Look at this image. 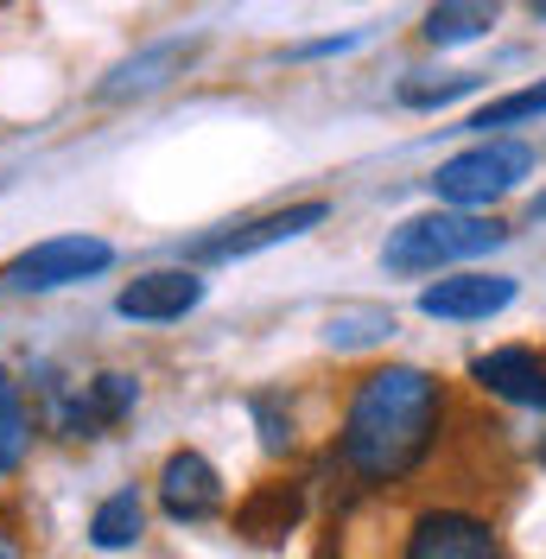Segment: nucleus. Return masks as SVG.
<instances>
[{"instance_id":"f257e3e1","label":"nucleus","mask_w":546,"mask_h":559,"mask_svg":"<svg viewBox=\"0 0 546 559\" xmlns=\"http://www.w3.org/2000/svg\"><path fill=\"white\" fill-rule=\"evenodd\" d=\"M444 432V388L413 362H381L349 388L337 426V464L363 489L407 484Z\"/></svg>"},{"instance_id":"f03ea898","label":"nucleus","mask_w":546,"mask_h":559,"mask_svg":"<svg viewBox=\"0 0 546 559\" xmlns=\"http://www.w3.org/2000/svg\"><path fill=\"white\" fill-rule=\"evenodd\" d=\"M509 242V223H496L489 210H426L388 229L381 242V267L388 274H439V267H464L477 254H496Z\"/></svg>"},{"instance_id":"7ed1b4c3","label":"nucleus","mask_w":546,"mask_h":559,"mask_svg":"<svg viewBox=\"0 0 546 559\" xmlns=\"http://www.w3.org/2000/svg\"><path fill=\"white\" fill-rule=\"evenodd\" d=\"M534 166H541V153L527 140L489 134L477 146H464V153H451L432 173V198L451 210H489V204H502L509 191H521L534 178Z\"/></svg>"},{"instance_id":"20e7f679","label":"nucleus","mask_w":546,"mask_h":559,"mask_svg":"<svg viewBox=\"0 0 546 559\" xmlns=\"http://www.w3.org/2000/svg\"><path fill=\"white\" fill-rule=\"evenodd\" d=\"M108 267H115V242H103V236H45V242L20 248L0 267V280L13 293H64L76 280L108 274Z\"/></svg>"},{"instance_id":"39448f33","label":"nucleus","mask_w":546,"mask_h":559,"mask_svg":"<svg viewBox=\"0 0 546 559\" xmlns=\"http://www.w3.org/2000/svg\"><path fill=\"white\" fill-rule=\"evenodd\" d=\"M401 559H502V534L471 509H426L413 515Z\"/></svg>"},{"instance_id":"423d86ee","label":"nucleus","mask_w":546,"mask_h":559,"mask_svg":"<svg viewBox=\"0 0 546 559\" xmlns=\"http://www.w3.org/2000/svg\"><path fill=\"white\" fill-rule=\"evenodd\" d=\"M198 51H204V38H198V33L153 38V45H140L134 58H121V64L108 70L103 83H96V96H103V103H134V96H153V90H166L171 76H185V70L198 64Z\"/></svg>"},{"instance_id":"0eeeda50","label":"nucleus","mask_w":546,"mask_h":559,"mask_svg":"<svg viewBox=\"0 0 546 559\" xmlns=\"http://www.w3.org/2000/svg\"><path fill=\"white\" fill-rule=\"evenodd\" d=\"M324 216H331V204H324V198L268 210V216H254V223H236L229 236H210V242H198V261H248V254H261V248L299 242V236H306V229H318Z\"/></svg>"},{"instance_id":"6e6552de","label":"nucleus","mask_w":546,"mask_h":559,"mask_svg":"<svg viewBox=\"0 0 546 559\" xmlns=\"http://www.w3.org/2000/svg\"><path fill=\"white\" fill-rule=\"evenodd\" d=\"M514 274H444L419 293V312L439 318V324H477L514 306Z\"/></svg>"},{"instance_id":"1a4fd4ad","label":"nucleus","mask_w":546,"mask_h":559,"mask_svg":"<svg viewBox=\"0 0 546 559\" xmlns=\"http://www.w3.org/2000/svg\"><path fill=\"white\" fill-rule=\"evenodd\" d=\"M198 306H204V274H191V267H153L115 293V312L134 324H171Z\"/></svg>"},{"instance_id":"9d476101","label":"nucleus","mask_w":546,"mask_h":559,"mask_svg":"<svg viewBox=\"0 0 546 559\" xmlns=\"http://www.w3.org/2000/svg\"><path fill=\"white\" fill-rule=\"evenodd\" d=\"M471 382L509 407H534L546 414V356L527 344H502V349H483L471 356Z\"/></svg>"},{"instance_id":"9b49d317","label":"nucleus","mask_w":546,"mask_h":559,"mask_svg":"<svg viewBox=\"0 0 546 559\" xmlns=\"http://www.w3.org/2000/svg\"><path fill=\"white\" fill-rule=\"evenodd\" d=\"M159 509H166L171 522H210L216 509H223V477H216V464L204 452H171L159 464Z\"/></svg>"},{"instance_id":"f8f14e48","label":"nucleus","mask_w":546,"mask_h":559,"mask_svg":"<svg viewBox=\"0 0 546 559\" xmlns=\"http://www.w3.org/2000/svg\"><path fill=\"white\" fill-rule=\"evenodd\" d=\"M299 522H306V484H293V477L254 484L248 496H241V509H236V534L241 540H254V547L286 540Z\"/></svg>"},{"instance_id":"ddd939ff","label":"nucleus","mask_w":546,"mask_h":559,"mask_svg":"<svg viewBox=\"0 0 546 559\" xmlns=\"http://www.w3.org/2000/svg\"><path fill=\"white\" fill-rule=\"evenodd\" d=\"M496 20H502V0H432L419 20V38L432 51H464L496 33Z\"/></svg>"},{"instance_id":"4468645a","label":"nucleus","mask_w":546,"mask_h":559,"mask_svg":"<svg viewBox=\"0 0 546 559\" xmlns=\"http://www.w3.org/2000/svg\"><path fill=\"white\" fill-rule=\"evenodd\" d=\"M134 407H140V382H134V376H121V369H103L96 382L76 394V407H70V432L96 439L103 426H121Z\"/></svg>"},{"instance_id":"2eb2a0df","label":"nucleus","mask_w":546,"mask_h":559,"mask_svg":"<svg viewBox=\"0 0 546 559\" xmlns=\"http://www.w3.org/2000/svg\"><path fill=\"white\" fill-rule=\"evenodd\" d=\"M140 527H146L140 489H115V496L96 502V515H90V547H96V554H128L140 540Z\"/></svg>"},{"instance_id":"dca6fc26","label":"nucleus","mask_w":546,"mask_h":559,"mask_svg":"<svg viewBox=\"0 0 546 559\" xmlns=\"http://www.w3.org/2000/svg\"><path fill=\"white\" fill-rule=\"evenodd\" d=\"M388 337H394V312H381V306H343L324 324L331 349H369V344H388Z\"/></svg>"},{"instance_id":"f3484780","label":"nucleus","mask_w":546,"mask_h":559,"mask_svg":"<svg viewBox=\"0 0 546 559\" xmlns=\"http://www.w3.org/2000/svg\"><path fill=\"white\" fill-rule=\"evenodd\" d=\"M541 115H546V76L541 83H527V90H509V96L483 103L464 128H477V140H489L496 128H521V121H541Z\"/></svg>"},{"instance_id":"a211bd4d","label":"nucleus","mask_w":546,"mask_h":559,"mask_svg":"<svg viewBox=\"0 0 546 559\" xmlns=\"http://www.w3.org/2000/svg\"><path fill=\"white\" fill-rule=\"evenodd\" d=\"M26 445H33V414H26V401H20V382L0 369V477L20 471Z\"/></svg>"},{"instance_id":"6ab92c4d","label":"nucleus","mask_w":546,"mask_h":559,"mask_svg":"<svg viewBox=\"0 0 546 559\" xmlns=\"http://www.w3.org/2000/svg\"><path fill=\"white\" fill-rule=\"evenodd\" d=\"M477 83H483L477 70H444V76H407L394 96H401V108H444L458 96H471Z\"/></svg>"},{"instance_id":"aec40b11","label":"nucleus","mask_w":546,"mask_h":559,"mask_svg":"<svg viewBox=\"0 0 546 559\" xmlns=\"http://www.w3.org/2000/svg\"><path fill=\"white\" fill-rule=\"evenodd\" d=\"M248 414H254V426H261V445H268L273 457L293 452V414H286L273 394H254V401H248Z\"/></svg>"},{"instance_id":"412c9836","label":"nucleus","mask_w":546,"mask_h":559,"mask_svg":"<svg viewBox=\"0 0 546 559\" xmlns=\"http://www.w3.org/2000/svg\"><path fill=\"white\" fill-rule=\"evenodd\" d=\"M349 45H363L356 33H343V38H311V45H299L293 58H331V51H349Z\"/></svg>"},{"instance_id":"4be33fe9","label":"nucleus","mask_w":546,"mask_h":559,"mask_svg":"<svg viewBox=\"0 0 546 559\" xmlns=\"http://www.w3.org/2000/svg\"><path fill=\"white\" fill-rule=\"evenodd\" d=\"M0 559H26V547H20V540H13L7 527H0Z\"/></svg>"},{"instance_id":"5701e85b","label":"nucleus","mask_w":546,"mask_h":559,"mask_svg":"<svg viewBox=\"0 0 546 559\" xmlns=\"http://www.w3.org/2000/svg\"><path fill=\"white\" fill-rule=\"evenodd\" d=\"M534 223H546V191H541V198H534Z\"/></svg>"},{"instance_id":"b1692460","label":"nucleus","mask_w":546,"mask_h":559,"mask_svg":"<svg viewBox=\"0 0 546 559\" xmlns=\"http://www.w3.org/2000/svg\"><path fill=\"white\" fill-rule=\"evenodd\" d=\"M527 7H534V13H541V20H546V0H527Z\"/></svg>"},{"instance_id":"393cba45","label":"nucleus","mask_w":546,"mask_h":559,"mask_svg":"<svg viewBox=\"0 0 546 559\" xmlns=\"http://www.w3.org/2000/svg\"><path fill=\"white\" fill-rule=\"evenodd\" d=\"M541 471H546V439H541Z\"/></svg>"}]
</instances>
